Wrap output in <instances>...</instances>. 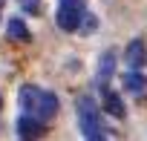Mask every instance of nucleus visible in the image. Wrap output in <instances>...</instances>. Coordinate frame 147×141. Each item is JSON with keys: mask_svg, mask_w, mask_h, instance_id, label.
<instances>
[{"mask_svg": "<svg viewBox=\"0 0 147 141\" xmlns=\"http://www.w3.org/2000/svg\"><path fill=\"white\" fill-rule=\"evenodd\" d=\"M20 6H23L29 15H35V12H38V0H20Z\"/></svg>", "mask_w": 147, "mask_h": 141, "instance_id": "13", "label": "nucleus"}, {"mask_svg": "<svg viewBox=\"0 0 147 141\" xmlns=\"http://www.w3.org/2000/svg\"><path fill=\"white\" fill-rule=\"evenodd\" d=\"M9 38L12 40H29V29H26V23L20 17H12L9 20Z\"/></svg>", "mask_w": 147, "mask_h": 141, "instance_id": "9", "label": "nucleus"}, {"mask_svg": "<svg viewBox=\"0 0 147 141\" xmlns=\"http://www.w3.org/2000/svg\"><path fill=\"white\" fill-rule=\"evenodd\" d=\"M144 58H147V52H144V40H141V38L130 40V43H127V52H124V60H127L133 69H138V66L144 63Z\"/></svg>", "mask_w": 147, "mask_h": 141, "instance_id": "5", "label": "nucleus"}, {"mask_svg": "<svg viewBox=\"0 0 147 141\" xmlns=\"http://www.w3.org/2000/svg\"><path fill=\"white\" fill-rule=\"evenodd\" d=\"M78 121H81V130H84V135L90 138V135H98V130H101V121H98V107L92 104V98H78Z\"/></svg>", "mask_w": 147, "mask_h": 141, "instance_id": "1", "label": "nucleus"}, {"mask_svg": "<svg viewBox=\"0 0 147 141\" xmlns=\"http://www.w3.org/2000/svg\"><path fill=\"white\" fill-rule=\"evenodd\" d=\"M104 109H107L110 115H115V118H124V104H121V98H118L115 92H110V89H104Z\"/></svg>", "mask_w": 147, "mask_h": 141, "instance_id": "8", "label": "nucleus"}, {"mask_svg": "<svg viewBox=\"0 0 147 141\" xmlns=\"http://www.w3.org/2000/svg\"><path fill=\"white\" fill-rule=\"evenodd\" d=\"M55 112H58V98H55V92H40L38 107H35L32 115H38L40 121H49V118H55Z\"/></svg>", "mask_w": 147, "mask_h": 141, "instance_id": "3", "label": "nucleus"}, {"mask_svg": "<svg viewBox=\"0 0 147 141\" xmlns=\"http://www.w3.org/2000/svg\"><path fill=\"white\" fill-rule=\"evenodd\" d=\"M81 9H72V6H61L58 9V26L63 29V32H75L78 26H81Z\"/></svg>", "mask_w": 147, "mask_h": 141, "instance_id": "4", "label": "nucleus"}, {"mask_svg": "<svg viewBox=\"0 0 147 141\" xmlns=\"http://www.w3.org/2000/svg\"><path fill=\"white\" fill-rule=\"evenodd\" d=\"M38 98H40V89L38 87H23L20 89V95H18V104H20V109L23 112H35V107H38Z\"/></svg>", "mask_w": 147, "mask_h": 141, "instance_id": "6", "label": "nucleus"}, {"mask_svg": "<svg viewBox=\"0 0 147 141\" xmlns=\"http://www.w3.org/2000/svg\"><path fill=\"white\" fill-rule=\"evenodd\" d=\"M87 141H104V138H101V135H90Z\"/></svg>", "mask_w": 147, "mask_h": 141, "instance_id": "14", "label": "nucleus"}, {"mask_svg": "<svg viewBox=\"0 0 147 141\" xmlns=\"http://www.w3.org/2000/svg\"><path fill=\"white\" fill-rule=\"evenodd\" d=\"M81 32H95V17H81Z\"/></svg>", "mask_w": 147, "mask_h": 141, "instance_id": "12", "label": "nucleus"}, {"mask_svg": "<svg viewBox=\"0 0 147 141\" xmlns=\"http://www.w3.org/2000/svg\"><path fill=\"white\" fill-rule=\"evenodd\" d=\"M61 6H72V9H81V12H84L87 0H61Z\"/></svg>", "mask_w": 147, "mask_h": 141, "instance_id": "11", "label": "nucleus"}, {"mask_svg": "<svg viewBox=\"0 0 147 141\" xmlns=\"http://www.w3.org/2000/svg\"><path fill=\"white\" fill-rule=\"evenodd\" d=\"M40 132H43V121H40L38 115H29V112H26V115L18 118V135H20V138L35 141Z\"/></svg>", "mask_w": 147, "mask_h": 141, "instance_id": "2", "label": "nucleus"}, {"mask_svg": "<svg viewBox=\"0 0 147 141\" xmlns=\"http://www.w3.org/2000/svg\"><path fill=\"white\" fill-rule=\"evenodd\" d=\"M124 89H127L130 95H144V92H147L144 75H138L136 69H133V72H127V75H124Z\"/></svg>", "mask_w": 147, "mask_h": 141, "instance_id": "7", "label": "nucleus"}, {"mask_svg": "<svg viewBox=\"0 0 147 141\" xmlns=\"http://www.w3.org/2000/svg\"><path fill=\"white\" fill-rule=\"evenodd\" d=\"M113 69H115V58H113V52H107V55L101 58V66H98V81H101V84L113 75Z\"/></svg>", "mask_w": 147, "mask_h": 141, "instance_id": "10", "label": "nucleus"}]
</instances>
